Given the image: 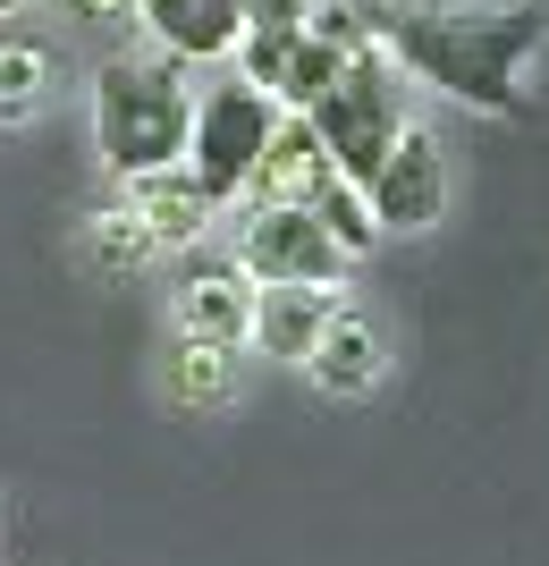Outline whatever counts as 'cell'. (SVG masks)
I'll use <instances>...</instances> for the list:
<instances>
[{"label": "cell", "instance_id": "1", "mask_svg": "<svg viewBox=\"0 0 549 566\" xmlns=\"http://www.w3.org/2000/svg\"><path fill=\"white\" fill-rule=\"evenodd\" d=\"M372 43L431 94L490 118H525L516 76L549 43V0H516V9H398V0H372Z\"/></svg>", "mask_w": 549, "mask_h": 566}, {"label": "cell", "instance_id": "2", "mask_svg": "<svg viewBox=\"0 0 549 566\" xmlns=\"http://www.w3.org/2000/svg\"><path fill=\"white\" fill-rule=\"evenodd\" d=\"M194 127V69L169 51H119L94 76V153L110 178H144V169L187 161Z\"/></svg>", "mask_w": 549, "mask_h": 566}, {"label": "cell", "instance_id": "3", "mask_svg": "<svg viewBox=\"0 0 549 566\" xmlns=\"http://www.w3.org/2000/svg\"><path fill=\"white\" fill-rule=\"evenodd\" d=\"M398 60H389L381 43H363V51H347V69L330 76V94L313 102V136H321V153H330V169L338 178H372L381 169V153L398 144V127H407V85H398Z\"/></svg>", "mask_w": 549, "mask_h": 566}, {"label": "cell", "instance_id": "4", "mask_svg": "<svg viewBox=\"0 0 549 566\" xmlns=\"http://www.w3.org/2000/svg\"><path fill=\"white\" fill-rule=\"evenodd\" d=\"M271 127H279V102L254 85V76H220L194 94V127H187V169L212 203H237L254 161H263Z\"/></svg>", "mask_w": 549, "mask_h": 566}, {"label": "cell", "instance_id": "5", "mask_svg": "<svg viewBox=\"0 0 549 566\" xmlns=\"http://www.w3.org/2000/svg\"><path fill=\"white\" fill-rule=\"evenodd\" d=\"M237 262L254 271V287H338V262L347 254L313 220V203H245Z\"/></svg>", "mask_w": 549, "mask_h": 566}, {"label": "cell", "instance_id": "6", "mask_svg": "<svg viewBox=\"0 0 549 566\" xmlns=\"http://www.w3.org/2000/svg\"><path fill=\"white\" fill-rule=\"evenodd\" d=\"M363 203H372V220H381V237H414L431 229V220L448 212V144L431 136V127H398V144L381 153V169L363 178Z\"/></svg>", "mask_w": 549, "mask_h": 566}, {"label": "cell", "instance_id": "7", "mask_svg": "<svg viewBox=\"0 0 549 566\" xmlns=\"http://www.w3.org/2000/svg\"><path fill=\"white\" fill-rule=\"evenodd\" d=\"M169 322H178L187 338H203V347H245V331H254V271H245L237 254H203V245H187Z\"/></svg>", "mask_w": 549, "mask_h": 566}, {"label": "cell", "instance_id": "8", "mask_svg": "<svg viewBox=\"0 0 549 566\" xmlns=\"http://www.w3.org/2000/svg\"><path fill=\"white\" fill-rule=\"evenodd\" d=\"M144 34H152V51H169V60H187V69H212V60H229L245 34V0H136Z\"/></svg>", "mask_w": 549, "mask_h": 566}, {"label": "cell", "instance_id": "9", "mask_svg": "<svg viewBox=\"0 0 549 566\" xmlns=\"http://www.w3.org/2000/svg\"><path fill=\"white\" fill-rule=\"evenodd\" d=\"M127 212L152 229V245L161 254H187V245H203V229H212V195L194 187V169L187 161H169V169H144V178H127Z\"/></svg>", "mask_w": 549, "mask_h": 566}, {"label": "cell", "instance_id": "10", "mask_svg": "<svg viewBox=\"0 0 549 566\" xmlns=\"http://www.w3.org/2000/svg\"><path fill=\"white\" fill-rule=\"evenodd\" d=\"M321 178H330V153L313 136V118L279 111V127H271V144H263V161H254V178H245L237 203H305Z\"/></svg>", "mask_w": 549, "mask_h": 566}, {"label": "cell", "instance_id": "11", "mask_svg": "<svg viewBox=\"0 0 549 566\" xmlns=\"http://www.w3.org/2000/svg\"><path fill=\"white\" fill-rule=\"evenodd\" d=\"M338 313V287H254V331L245 347H263L271 364H305L313 338L330 331Z\"/></svg>", "mask_w": 549, "mask_h": 566}, {"label": "cell", "instance_id": "12", "mask_svg": "<svg viewBox=\"0 0 549 566\" xmlns=\"http://www.w3.org/2000/svg\"><path fill=\"white\" fill-rule=\"evenodd\" d=\"M296 373H313V389H321V398H363V389L381 380V331H372L363 313L338 305L330 331L313 338V355L296 364Z\"/></svg>", "mask_w": 549, "mask_h": 566}, {"label": "cell", "instance_id": "13", "mask_svg": "<svg viewBox=\"0 0 549 566\" xmlns=\"http://www.w3.org/2000/svg\"><path fill=\"white\" fill-rule=\"evenodd\" d=\"M229 389H237V347H203V338H169V355H161V398L169 406H229Z\"/></svg>", "mask_w": 549, "mask_h": 566}, {"label": "cell", "instance_id": "14", "mask_svg": "<svg viewBox=\"0 0 549 566\" xmlns=\"http://www.w3.org/2000/svg\"><path fill=\"white\" fill-rule=\"evenodd\" d=\"M76 254H85V271H102V280H127V271H144V262L161 254L152 245V229H144L127 203H110V212L85 220V237H76Z\"/></svg>", "mask_w": 549, "mask_h": 566}, {"label": "cell", "instance_id": "15", "mask_svg": "<svg viewBox=\"0 0 549 566\" xmlns=\"http://www.w3.org/2000/svg\"><path fill=\"white\" fill-rule=\"evenodd\" d=\"M51 94V43L43 34H0V127H25Z\"/></svg>", "mask_w": 549, "mask_h": 566}, {"label": "cell", "instance_id": "16", "mask_svg": "<svg viewBox=\"0 0 549 566\" xmlns=\"http://www.w3.org/2000/svg\"><path fill=\"white\" fill-rule=\"evenodd\" d=\"M305 203H313V220L330 229V245H338L347 262L381 245V220H372V203H363V187H356V178H338V169H330V178H321V187H313Z\"/></svg>", "mask_w": 549, "mask_h": 566}, {"label": "cell", "instance_id": "17", "mask_svg": "<svg viewBox=\"0 0 549 566\" xmlns=\"http://www.w3.org/2000/svg\"><path fill=\"white\" fill-rule=\"evenodd\" d=\"M347 69V51L338 43H321V34H296V43H287V60H279V76H271V102H279V111H313V102L330 94V76Z\"/></svg>", "mask_w": 549, "mask_h": 566}, {"label": "cell", "instance_id": "18", "mask_svg": "<svg viewBox=\"0 0 549 566\" xmlns=\"http://www.w3.org/2000/svg\"><path fill=\"white\" fill-rule=\"evenodd\" d=\"M76 18H94V25H110V18H136V0H68Z\"/></svg>", "mask_w": 549, "mask_h": 566}, {"label": "cell", "instance_id": "19", "mask_svg": "<svg viewBox=\"0 0 549 566\" xmlns=\"http://www.w3.org/2000/svg\"><path fill=\"white\" fill-rule=\"evenodd\" d=\"M25 9H34V0H0V18H25Z\"/></svg>", "mask_w": 549, "mask_h": 566}]
</instances>
